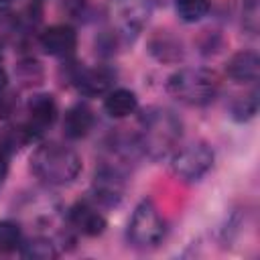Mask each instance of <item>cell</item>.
<instances>
[{
    "label": "cell",
    "mask_w": 260,
    "mask_h": 260,
    "mask_svg": "<svg viewBox=\"0 0 260 260\" xmlns=\"http://www.w3.org/2000/svg\"><path fill=\"white\" fill-rule=\"evenodd\" d=\"M30 171L49 185H67L81 171V158L69 146L49 142L39 146L30 156Z\"/></svg>",
    "instance_id": "1"
},
{
    "label": "cell",
    "mask_w": 260,
    "mask_h": 260,
    "mask_svg": "<svg viewBox=\"0 0 260 260\" xmlns=\"http://www.w3.org/2000/svg\"><path fill=\"white\" fill-rule=\"evenodd\" d=\"M219 89L217 77L207 69H179L167 81V91L185 106H207Z\"/></svg>",
    "instance_id": "2"
},
{
    "label": "cell",
    "mask_w": 260,
    "mask_h": 260,
    "mask_svg": "<svg viewBox=\"0 0 260 260\" xmlns=\"http://www.w3.org/2000/svg\"><path fill=\"white\" fill-rule=\"evenodd\" d=\"M181 138V120L169 110H148L142 118V148L152 156H167Z\"/></svg>",
    "instance_id": "3"
},
{
    "label": "cell",
    "mask_w": 260,
    "mask_h": 260,
    "mask_svg": "<svg viewBox=\"0 0 260 260\" xmlns=\"http://www.w3.org/2000/svg\"><path fill=\"white\" fill-rule=\"evenodd\" d=\"M165 219L152 201H142L136 205L128 221V240L134 248H154L165 238Z\"/></svg>",
    "instance_id": "4"
},
{
    "label": "cell",
    "mask_w": 260,
    "mask_h": 260,
    "mask_svg": "<svg viewBox=\"0 0 260 260\" xmlns=\"http://www.w3.org/2000/svg\"><path fill=\"white\" fill-rule=\"evenodd\" d=\"M213 167V150L205 142L181 148L173 156V173L183 181H199Z\"/></svg>",
    "instance_id": "5"
},
{
    "label": "cell",
    "mask_w": 260,
    "mask_h": 260,
    "mask_svg": "<svg viewBox=\"0 0 260 260\" xmlns=\"http://www.w3.org/2000/svg\"><path fill=\"white\" fill-rule=\"evenodd\" d=\"M26 114H28V120H26V128L32 132V134H41L43 130L51 128L57 120V102L51 93H37L28 100V106H26Z\"/></svg>",
    "instance_id": "6"
},
{
    "label": "cell",
    "mask_w": 260,
    "mask_h": 260,
    "mask_svg": "<svg viewBox=\"0 0 260 260\" xmlns=\"http://www.w3.org/2000/svg\"><path fill=\"white\" fill-rule=\"evenodd\" d=\"M41 47L53 57H69L77 47V32L69 24H53L41 32Z\"/></svg>",
    "instance_id": "7"
},
{
    "label": "cell",
    "mask_w": 260,
    "mask_h": 260,
    "mask_svg": "<svg viewBox=\"0 0 260 260\" xmlns=\"http://www.w3.org/2000/svg\"><path fill=\"white\" fill-rule=\"evenodd\" d=\"M69 223H71L79 234L89 236V238L104 234V230H106V225H108L106 217H104L93 205H89L87 201H77V203L69 209Z\"/></svg>",
    "instance_id": "8"
},
{
    "label": "cell",
    "mask_w": 260,
    "mask_h": 260,
    "mask_svg": "<svg viewBox=\"0 0 260 260\" xmlns=\"http://www.w3.org/2000/svg\"><path fill=\"white\" fill-rule=\"evenodd\" d=\"M114 77H116L114 71H110L108 67H93V69H81L75 75V83L83 95L95 98V95H106L112 89Z\"/></svg>",
    "instance_id": "9"
},
{
    "label": "cell",
    "mask_w": 260,
    "mask_h": 260,
    "mask_svg": "<svg viewBox=\"0 0 260 260\" xmlns=\"http://www.w3.org/2000/svg\"><path fill=\"white\" fill-rule=\"evenodd\" d=\"M228 77L234 81L246 83V81H256L260 75V57L256 51H238L228 59L225 65Z\"/></svg>",
    "instance_id": "10"
},
{
    "label": "cell",
    "mask_w": 260,
    "mask_h": 260,
    "mask_svg": "<svg viewBox=\"0 0 260 260\" xmlns=\"http://www.w3.org/2000/svg\"><path fill=\"white\" fill-rule=\"evenodd\" d=\"M124 193V185H122V177L118 175V171L114 169H102L100 173H95V181H93V195L100 203L104 205H116L122 199Z\"/></svg>",
    "instance_id": "11"
},
{
    "label": "cell",
    "mask_w": 260,
    "mask_h": 260,
    "mask_svg": "<svg viewBox=\"0 0 260 260\" xmlns=\"http://www.w3.org/2000/svg\"><path fill=\"white\" fill-rule=\"evenodd\" d=\"M93 128V112L85 104H75L65 112L63 118V132L71 140H79L89 134Z\"/></svg>",
    "instance_id": "12"
},
{
    "label": "cell",
    "mask_w": 260,
    "mask_h": 260,
    "mask_svg": "<svg viewBox=\"0 0 260 260\" xmlns=\"http://www.w3.org/2000/svg\"><path fill=\"white\" fill-rule=\"evenodd\" d=\"M136 108H138V98L130 89L118 87V89H110L106 93L104 110L110 118H126L130 114H134Z\"/></svg>",
    "instance_id": "13"
},
{
    "label": "cell",
    "mask_w": 260,
    "mask_h": 260,
    "mask_svg": "<svg viewBox=\"0 0 260 260\" xmlns=\"http://www.w3.org/2000/svg\"><path fill=\"white\" fill-rule=\"evenodd\" d=\"M20 254L24 258H35V260H51V258H57V248L51 240H45V238H37V240H30L26 244L20 246Z\"/></svg>",
    "instance_id": "14"
},
{
    "label": "cell",
    "mask_w": 260,
    "mask_h": 260,
    "mask_svg": "<svg viewBox=\"0 0 260 260\" xmlns=\"http://www.w3.org/2000/svg\"><path fill=\"white\" fill-rule=\"evenodd\" d=\"M177 14L185 22H197L209 12V0H175Z\"/></svg>",
    "instance_id": "15"
},
{
    "label": "cell",
    "mask_w": 260,
    "mask_h": 260,
    "mask_svg": "<svg viewBox=\"0 0 260 260\" xmlns=\"http://www.w3.org/2000/svg\"><path fill=\"white\" fill-rule=\"evenodd\" d=\"M258 112V91H252L248 95H242L232 104V118L236 122H248Z\"/></svg>",
    "instance_id": "16"
},
{
    "label": "cell",
    "mask_w": 260,
    "mask_h": 260,
    "mask_svg": "<svg viewBox=\"0 0 260 260\" xmlns=\"http://www.w3.org/2000/svg\"><path fill=\"white\" fill-rule=\"evenodd\" d=\"M22 246V234L18 223L0 221V252H14Z\"/></svg>",
    "instance_id": "17"
},
{
    "label": "cell",
    "mask_w": 260,
    "mask_h": 260,
    "mask_svg": "<svg viewBox=\"0 0 260 260\" xmlns=\"http://www.w3.org/2000/svg\"><path fill=\"white\" fill-rule=\"evenodd\" d=\"M14 106H16V98L2 89L0 91V120H6L14 112Z\"/></svg>",
    "instance_id": "18"
},
{
    "label": "cell",
    "mask_w": 260,
    "mask_h": 260,
    "mask_svg": "<svg viewBox=\"0 0 260 260\" xmlns=\"http://www.w3.org/2000/svg\"><path fill=\"white\" fill-rule=\"evenodd\" d=\"M6 173H8V152H6V148L0 144V183L4 181Z\"/></svg>",
    "instance_id": "19"
},
{
    "label": "cell",
    "mask_w": 260,
    "mask_h": 260,
    "mask_svg": "<svg viewBox=\"0 0 260 260\" xmlns=\"http://www.w3.org/2000/svg\"><path fill=\"white\" fill-rule=\"evenodd\" d=\"M6 83H8V73L4 67H0V91L6 87Z\"/></svg>",
    "instance_id": "20"
},
{
    "label": "cell",
    "mask_w": 260,
    "mask_h": 260,
    "mask_svg": "<svg viewBox=\"0 0 260 260\" xmlns=\"http://www.w3.org/2000/svg\"><path fill=\"white\" fill-rule=\"evenodd\" d=\"M0 2H10V0H0Z\"/></svg>",
    "instance_id": "21"
}]
</instances>
